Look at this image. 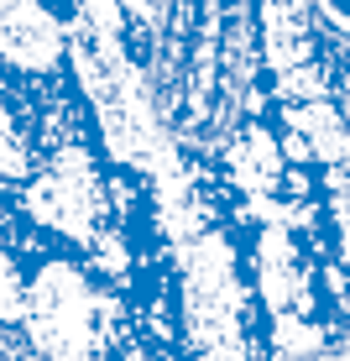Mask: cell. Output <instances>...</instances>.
<instances>
[{"mask_svg": "<svg viewBox=\"0 0 350 361\" xmlns=\"http://www.w3.org/2000/svg\"><path fill=\"white\" fill-rule=\"evenodd\" d=\"M308 11H314L319 27H330V32H345V37H350V0H308Z\"/></svg>", "mask_w": 350, "mask_h": 361, "instance_id": "cell-1", "label": "cell"}]
</instances>
